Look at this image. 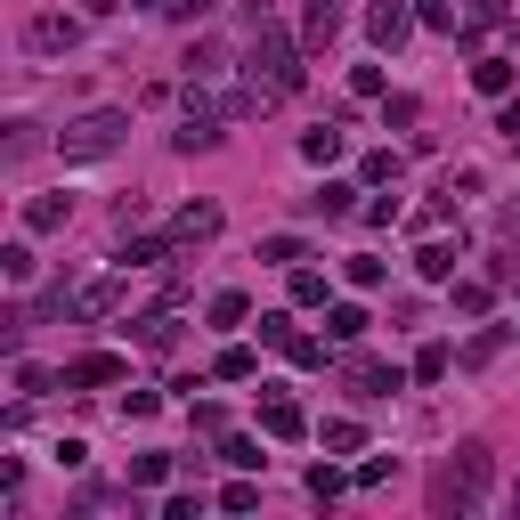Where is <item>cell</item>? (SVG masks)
I'll list each match as a JSON object with an SVG mask.
<instances>
[{
    "mask_svg": "<svg viewBox=\"0 0 520 520\" xmlns=\"http://www.w3.org/2000/svg\"><path fill=\"white\" fill-rule=\"evenodd\" d=\"M122 293H130V269H114V277L82 285V293H74V317H82V325H98V317H114V309H122Z\"/></svg>",
    "mask_w": 520,
    "mask_h": 520,
    "instance_id": "obj_4",
    "label": "cell"
},
{
    "mask_svg": "<svg viewBox=\"0 0 520 520\" xmlns=\"http://www.w3.org/2000/svg\"><path fill=\"white\" fill-rule=\"evenodd\" d=\"M350 382H358V399H390V390H399V366H382V358H350Z\"/></svg>",
    "mask_w": 520,
    "mask_h": 520,
    "instance_id": "obj_10",
    "label": "cell"
},
{
    "mask_svg": "<svg viewBox=\"0 0 520 520\" xmlns=\"http://www.w3.org/2000/svg\"><path fill=\"white\" fill-rule=\"evenodd\" d=\"M488 301H496V285H488V277H455V309H464V317H480Z\"/></svg>",
    "mask_w": 520,
    "mask_h": 520,
    "instance_id": "obj_17",
    "label": "cell"
},
{
    "mask_svg": "<svg viewBox=\"0 0 520 520\" xmlns=\"http://www.w3.org/2000/svg\"><path fill=\"white\" fill-rule=\"evenodd\" d=\"M65 374H49V366H17V390H25V399H41V390H57Z\"/></svg>",
    "mask_w": 520,
    "mask_h": 520,
    "instance_id": "obj_29",
    "label": "cell"
},
{
    "mask_svg": "<svg viewBox=\"0 0 520 520\" xmlns=\"http://www.w3.org/2000/svg\"><path fill=\"white\" fill-rule=\"evenodd\" d=\"M455 260H464V244H423V252H415V277H431V285H455Z\"/></svg>",
    "mask_w": 520,
    "mask_h": 520,
    "instance_id": "obj_12",
    "label": "cell"
},
{
    "mask_svg": "<svg viewBox=\"0 0 520 520\" xmlns=\"http://www.w3.org/2000/svg\"><path fill=\"white\" fill-rule=\"evenodd\" d=\"M496 130H504V139H512V147H520V98H512V106H504V114H496Z\"/></svg>",
    "mask_w": 520,
    "mask_h": 520,
    "instance_id": "obj_36",
    "label": "cell"
},
{
    "mask_svg": "<svg viewBox=\"0 0 520 520\" xmlns=\"http://www.w3.org/2000/svg\"><path fill=\"white\" fill-rule=\"evenodd\" d=\"M301 155H309V163H334V155H342V130H309Z\"/></svg>",
    "mask_w": 520,
    "mask_h": 520,
    "instance_id": "obj_22",
    "label": "cell"
},
{
    "mask_svg": "<svg viewBox=\"0 0 520 520\" xmlns=\"http://www.w3.org/2000/svg\"><path fill=\"white\" fill-rule=\"evenodd\" d=\"M358 179H374V187H382V179H399V155H390V147H374V155L358 163Z\"/></svg>",
    "mask_w": 520,
    "mask_h": 520,
    "instance_id": "obj_27",
    "label": "cell"
},
{
    "mask_svg": "<svg viewBox=\"0 0 520 520\" xmlns=\"http://www.w3.org/2000/svg\"><path fill=\"white\" fill-rule=\"evenodd\" d=\"M334 33H342V0H309V17H301V49L317 57Z\"/></svg>",
    "mask_w": 520,
    "mask_h": 520,
    "instance_id": "obj_9",
    "label": "cell"
},
{
    "mask_svg": "<svg viewBox=\"0 0 520 520\" xmlns=\"http://www.w3.org/2000/svg\"><path fill=\"white\" fill-rule=\"evenodd\" d=\"M220 236V204H187L171 212V244H212Z\"/></svg>",
    "mask_w": 520,
    "mask_h": 520,
    "instance_id": "obj_8",
    "label": "cell"
},
{
    "mask_svg": "<svg viewBox=\"0 0 520 520\" xmlns=\"http://www.w3.org/2000/svg\"><path fill=\"white\" fill-rule=\"evenodd\" d=\"M212 374H220V382H252V374H260V358H252V350H244V342H228V350H220V366H212Z\"/></svg>",
    "mask_w": 520,
    "mask_h": 520,
    "instance_id": "obj_16",
    "label": "cell"
},
{
    "mask_svg": "<svg viewBox=\"0 0 520 520\" xmlns=\"http://www.w3.org/2000/svg\"><path fill=\"white\" fill-rule=\"evenodd\" d=\"M488 488H496V455H488L480 439H464V447H455L447 464L431 472V512H439V520H447V512L464 520V512L488 504Z\"/></svg>",
    "mask_w": 520,
    "mask_h": 520,
    "instance_id": "obj_1",
    "label": "cell"
},
{
    "mask_svg": "<svg viewBox=\"0 0 520 520\" xmlns=\"http://www.w3.org/2000/svg\"><path fill=\"white\" fill-rule=\"evenodd\" d=\"M447 366H455L447 342H423V350H415V382H447Z\"/></svg>",
    "mask_w": 520,
    "mask_h": 520,
    "instance_id": "obj_18",
    "label": "cell"
},
{
    "mask_svg": "<svg viewBox=\"0 0 520 520\" xmlns=\"http://www.w3.org/2000/svg\"><path fill=\"white\" fill-rule=\"evenodd\" d=\"M293 301H301V309H325V277H317V269H293Z\"/></svg>",
    "mask_w": 520,
    "mask_h": 520,
    "instance_id": "obj_23",
    "label": "cell"
},
{
    "mask_svg": "<svg viewBox=\"0 0 520 520\" xmlns=\"http://www.w3.org/2000/svg\"><path fill=\"white\" fill-rule=\"evenodd\" d=\"M0 277L25 285V277H33V244H9V252H0Z\"/></svg>",
    "mask_w": 520,
    "mask_h": 520,
    "instance_id": "obj_24",
    "label": "cell"
},
{
    "mask_svg": "<svg viewBox=\"0 0 520 520\" xmlns=\"http://www.w3.org/2000/svg\"><path fill=\"white\" fill-rule=\"evenodd\" d=\"M285 358H293V366H325V342H309V334H293V342H285Z\"/></svg>",
    "mask_w": 520,
    "mask_h": 520,
    "instance_id": "obj_32",
    "label": "cell"
},
{
    "mask_svg": "<svg viewBox=\"0 0 520 520\" xmlns=\"http://www.w3.org/2000/svg\"><path fill=\"white\" fill-rule=\"evenodd\" d=\"M139 9H171V0H139Z\"/></svg>",
    "mask_w": 520,
    "mask_h": 520,
    "instance_id": "obj_37",
    "label": "cell"
},
{
    "mask_svg": "<svg viewBox=\"0 0 520 520\" xmlns=\"http://www.w3.org/2000/svg\"><path fill=\"white\" fill-rule=\"evenodd\" d=\"M496 228H504V244L520 252V195H512V204H504V220H496Z\"/></svg>",
    "mask_w": 520,
    "mask_h": 520,
    "instance_id": "obj_35",
    "label": "cell"
},
{
    "mask_svg": "<svg viewBox=\"0 0 520 520\" xmlns=\"http://www.w3.org/2000/svg\"><path fill=\"white\" fill-rule=\"evenodd\" d=\"M325 334H334V342H358V334H366V309H358V301L325 309Z\"/></svg>",
    "mask_w": 520,
    "mask_h": 520,
    "instance_id": "obj_15",
    "label": "cell"
},
{
    "mask_svg": "<svg viewBox=\"0 0 520 520\" xmlns=\"http://www.w3.org/2000/svg\"><path fill=\"white\" fill-rule=\"evenodd\" d=\"M350 285H366V293L382 285V260H374V252H358V260H350Z\"/></svg>",
    "mask_w": 520,
    "mask_h": 520,
    "instance_id": "obj_34",
    "label": "cell"
},
{
    "mask_svg": "<svg viewBox=\"0 0 520 520\" xmlns=\"http://www.w3.org/2000/svg\"><path fill=\"white\" fill-rule=\"evenodd\" d=\"M325 447H334V455H358L366 431H358V423H325Z\"/></svg>",
    "mask_w": 520,
    "mask_h": 520,
    "instance_id": "obj_28",
    "label": "cell"
},
{
    "mask_svg": "<svg viewBox=\"0 0 520 520\" xmlns=\"http://www.w3.org/2000/svg\"><path fill=\"white\" fill-rule=\"evenodd\" d=\"M106 382H122V358L114 350H82L74 366H65V390H106Z\"/></svg>",
    "mask_w": 520,
    "mask_h": 520,
    "instance_id": "obj_6",
    "label": "cell"
},
{
    "mask_svg": "<svg viewBox=\"0 0 520 520\" xmlns=\"http://www.w3.org/2000/svg\"><path fill=\"white\" fill-rule=\"evenodd\" d=\"M74 41H82V25L65 17V9H49V17L25 25V49H33V57H57V49H74Z\"/></svg>",
    "mask_w": 520,
    "mask_h": 520,
    "instance_id": "obj_5",
    "label": "cell"
},
{
    "mask_svg": "<svg viewBox=\"0 0 520 520\" xmlns=\"http://www.w3.org/2000/svg\"><path fill=\"white\" fill-rule=\"evenodd\" d=\"M431 33H464V9H455V0H423V9H415Z\"/></svg>",
    "mask_w": 520,
    "mask_h": 520,
    "instance_id": "obj_19",
    "label": "cell"
},
{
    "mask_svg": "<svg viewBox=\"0 0 520 520\" xmlns=\"http://www.w3.org/2000/svg\"><path fill=\"white\" fill-rule=\"evenodd\" d=\"M252 504H260V488H252V480H236V488H220V512H252Z\"/></svg>",
    "mask_w": 520,
    "mask_h": 520,
    "instance_id": "obj_33",
    "label": "cell"
},
{
    "mask_svg": "<svg viewBox=\"0 0 520 520\" xmlns=\"http://www.w3.org/2000/svg\"><path fill=\"white\" fill-rule=\"evenodd\" d=\"M472 90L480 98H512V57H480L472 65Z\"/></svg>",
    "mask_w": 520,
    "mask_h": 520,
    "instance_id": "obj_13",
    "label": "cell"
},
{
    "mask_svg": "<svg viewBox=\"0 0 520 520\" xmlns=\"http://www.w3.org/2000/svg\"><path fill=\"white\" fill-rule=\"evenodd\" d=\"M65 220H74V195H33V204H25V228H33V236H49V228H65Z\"/></svg>",
    "mask_w": 520,
    "mask_h": 520,
    "instance_id": "obj_11",
    "label": "cell"
},
{
    "mask_svg": "<svg viewBox=\"0 0 520 520\" xmlns=\"http://www.w3.org/2000/svg\"><path fill=\"white\" fill-rule=\"evenodd\" d=\"M350 195H358L350 179H325V187L309 195V212H325V220H342V212H350Z\"/></svg>",
    "mask_w": 520,
    "mask_h": 520,
    "instance_id": "obj_14",
    "label": "cell"
},
{
    "mask_svg": "<svg viewBox=\"0 0 520 520\" xmlns=\"http://www.w3.org/2000/svg\"><path fill=\"white\" fill-rule=\"evenodd\" d=\"M171 472V455H130V488H155Z\"/></svg>",
    "mask_w": 520,
    "mask_h": 520,
    "instance_id": "obj_21",
    "label": "cell"
},
{
    "mask_svg": "<svg viewBox=\"0 0 520 520\" xmlns=\"http://www.w3.org/2000/svg\"><path fill=\"white\" fill-rule=\"evenodd\" d=\"M122 139H130V114L122 106H98V114H82V122L57 130V155L65 163H90V155H114Z\"/></svg>",
    "mask_w": 520,
    "mask_h": 520,
    "instance_id": "obj_2",
    "label": "cell"
},
{
    "mask_svg": "<svg viewBox=\"0 0 520 520\" xmlns=\"http://www.w3.org/2000/svg\"><path fill=\"white\" fill-rule=\"evenodd\" d=\"M260 431H269V439H301V431H309V415L285 399V390H269V399H260Z\"/></svg>",
    "mask_w": 520,
    "mask_h": 520,
    "instance_id": "obj_7",
    "label": "cell"
},
{
    "mask_svg": "<svg viewBox=\"0 0 520 520\" xmlns=\"http://www.w3.org/2000/svg\"><path fill=\"white\" fill-rule=\"evenodd\" d=\"M220 464H236V472H252V464H260V447H252V439H220Z\"/></svg>",
    "mask_w": 520,
    "mask_h": 520,
    "instance_id": "obj_31",
    "label": "cell"
},
{
    "mask_svg": "<svg viewBox=\"0 0 520 520\" xmlns=\"http://www.w3.org/2000/svg\"><path fill=\"white\" fill-rule=\"evenodd\" d=\"M260 260H277V269H293V260H301V236H260Z\"/></svg>",
    "mask_w": 520,
    "mask_h": 520,
    "instance_id": "obj_25",
    "label": "cell"
},
{
    "mask_svg": "<svg viewBox=\"0 0 520 520\" xmlns=\"http://www.w3.org/2000/svg\"><path fill=\"white\" fill-rule=\"evenodd\" d=\"M342 488H350V480H342V472H334V464H317V472H309V496H317V504H334V496H342Z\"/></svg>",
    "mask_w": 520,
    "mask_h": 520,
    "instance_id": "obj_26",
    "label": "cell"
},
{
    "mask_svg": "<svg viewBox=\"0 0 520 520\" xmlns=\"http://www.w3.org/2000/svg\"><path fill=\"white\" fill-rule=\"evenodd\" d=\"M212 325L228 334V325H244V293H212Z\"/></svg>",
    "mask_w": 520,
    "mask_h": 520,
    "instance_id": "obj_30",
    "label": "cell"
},
{
    "mask_svg": "<svg viewBox=\"0 0 520 520\" xmlns=\"http://www.w3.org/2000/svg\"><path fill=\"white\" fill-rule=\"evenodd\" d=\"M504 342H512V325H488V334H472V350H464V366H488V358H496Z\"/></svg>",
    "mask_w": 520,
    "mask_h": 520,
    "instance_id": "obj_20",
    "label": "cell"
},
{
    "mask_svg": "<svg viewBox=\"0 0 520 520\" xmlns=\"http://www.w3.org/2000/svg\"><path fill=\"white\" fill-rule=\"evenodd\" d=\"M415 33V9H407V0H374V9H366V41L374 49H399Z\"/></svg>",
    "mask_w": 520,
    "mask_h": 520,
    "instance_id": "obj_3",
    "label": "cell"
}]
</instances>
